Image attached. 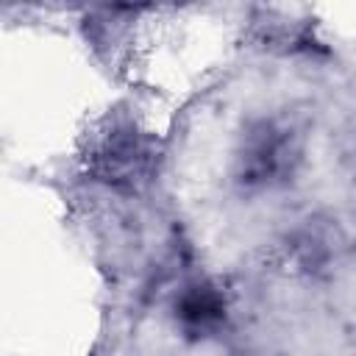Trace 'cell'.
Listing matches in <instances>:
<instances>
[{
	"instance_id": "cell-1",
	"label": "cell",
	"mask_w": 356,
	"mask_h": 356,
	"mask_svg": "<svg viewBox=\"0 0 356 356\" xmlns=\"http://www.w3.org/2000/svg\"><path fill=\"white\" fill-rule=\"evenodd\" d=\"M306 153V125L298 114L278 111L245 125L234 150V181L245 192H264L289 184Z\"/></svg>"
},
{
	"instance_id": "cell-2",
	"label": "cell",
	"mask_w": 356,
	"mask_h": 356,
	"mask_svg": "<svg viewBox=\"0 0 356 356\" xmlns=\"http://www.w3.org/2000/svg\"><path fill=\"white\" fill-rule=\"evenodd\" d=\"M89 172L117 192H142L159 172L156 139L128 120L111 122L89 150Z\"/></svg>"
},
{
	"instance_id": "cell-3",
	"label": "cell",
	"mask_w": 356,
	"mask_h": 356,
	"mask_svg": "<svg viewBox=\"0 0 356 356\" xmlns=\"http://www.w3.org/2000/svg\"><path fill=\"white\" fill-rule=\"evenodd\" d=\"M342 250H345V236L339 225L325 217H309L286 239V253L295 270L306 275H328L331 267L339 264Z\"/></svg>"
},
{
	"instance_id": "cell-4",
	"label": "cell",
	"mask_w": 356,
	"mask_h": 356,
	"mask_svg": "<svg viewBox=\"0 0 356 356\" xmlns=\"http://www.w3.org/2000/svg\"><path fill=\"white\" fill-rule=\"evenodd\" d=\"M228 300L211 281H192L175 298V323L189 339H203L225 325Z\"/></svg>"
}]
</instances>
